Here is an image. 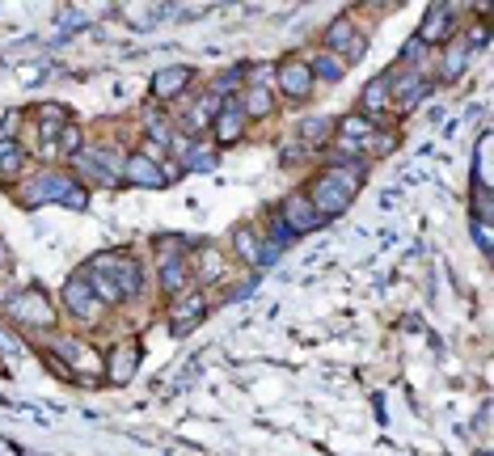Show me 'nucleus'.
<instances>
[{
	"label": "nucleus",
	"mask_w": 494,
	"mask_h": 456,
	"mask_svg": "<svg viewBox=\"0 0 494 456\" xmlns=\"http://www.w3.org/2000/svg\"><path fill=\"white\" fill-rule=\"evenodd\" d=\"M364 174H368V169H355V165H326V169H317L313 178H309V186H304V194H309V203H313L317 216H321V220L343 216V211L355 203Z\"/></svg>",
	"instance_id": "obj_1"
},
{
	"label": "nucleus",
	"mask_w": 494,
	"mask_h": 456,
	"mask_svg": "<svg viewBox=\"0 0 494 456\" xmlns=\"http://www.w3.org/2000/svg\"><path fill=\"white\" fill-rule=\"evenodd\" d=\"M0 313H4V321L17 326V330H55V321H59V308H55L51 296L42 288L9 291V296L0 300Z\"/></svg>",
	"instance_id": "obj_2"
},
{
	"label": "nucleus",
	"mask_w": 494,
	"mask_h": 456,
	"mask_svg": "<svg viewBox=\"0 0 494 456\" xmlns=\"http://www.w3.org/2000/svg\"><path fill=\"white\" fill-rule=\"evenodd\" d=\"M85 271H94V275H106L114 288L123 291V300H139L144 288H148V279H144V266H139L136 254H123V249H102L94 254Z\"/></svg>",
	"instance_id": "obj_3"
},
{
	"label": "nucleus",
	"mask_w": 494,
	"mask_h": 456,
	"mask_svg": "<svg viewBox=\"0 0 494 456\" xmlns=\"http://www.w3.org/2000/svg\"><path fill=\"white\" fill-rule=\"evenodd\" d=\"M72 186H76V178H72L68 169L47 165V169H39V174H30L22 186H13V203L26 211L47 208V203H64Z\"/></svg>",
	"instance_id": "obj_4"
},
{
	"label": "nucleus",
	"mask_w": 494,
	"mask_h": 456,
	"mask_svg": "<svg viewBox=\"0 0 494 456\" xmlns=\"http://www.w3.org/2000/svg\"><path fill=\"white\" fill-rule=\"evenodd\" d=\"M229 254H233L241 266H249V271H262V266H271L274 258H279V246H271V241L262 237L258 224L246 220L229 233Z\"/></svg>",
	"instance_id": "obj_5"
},
{
	"label": "nucleus",
	"mask_w": 494,
	"mask_h": 456,
	"mask_svg": "<svg viewBox=\"0 0 494 456\" xmlns=\"http://www.w3.org/2000/svg\"><path fill=\"white\" fill-rule=\"evenodd\" d=\"M317 89L313 72L304 64V56H283L271 68V94H279L283 102H309Z\"/></svg>",
	"instance_id": "obj_6"
},
{
	"label": "nucleus",
	"mask_w": 494,
	"mask_h": 456,
	"mask_svg": "<svg viewBox=\"0 0 494 456\" xmlns=\"http://www.w3.org/2000/svg\"><path fill=\"white\" fill-rule=\"evenodd\" d=\"M326 47H321V51H329V56H338L346 64V68H351V64H359V59L368 56V39H364V34H359V26H355V17L351 13H338L334 17V22H329L326 26Z\"/></svg>",
	"instance_id": "obj_7"
},
{
	"label": "nucleus",
	"mask_w": 494,
	"mask_h": 456,
	"mask_svg": "<svg viewBox=\"0 0 494 456\" xmlns=\"http://www.w3.org/2000/svg\"><path fill=\"white\" fill-rule=\"evenodd\" d=\"M59 304H64V308H68V317H76L81 326H97V321L106 317V308H102V300L94 296L85 271H76V275L64 279V288H59Z\"/></svg>",
	"instance_id": "obj_8"
},
{
	"label": "nucleus",
	"mask_w": 494,
	"mask_h": 456,
	"mask_svg": "<svg viewBox=\"0 0 494 456\" xmlns=\"http://www.w3.org/2000/svg\"><path fill=\"white\" fill-rule=\"evenodd\" d=\"M431 76L427 72H410V68H401L398 76L389 72V94H393V111L401 114H414L418 106H423L427 97H431Z\"/></svg>",
	"instance_id": "obj_9"
},
{
	"label": "nucleus",
	"mask_w": 494,
	"mask_h": 456,
	"mask_svg": "<svg viewBox=\"0 0 494 456\" xmlns=\"http://www.w3.org/2000/svg\"><path fill=\"white\" fill-rule=\"evenodd\" d=\"M274 216H279V224L292 233V241H296V237L317 233V228H326V220L313 211V203H309V194H304V191H292L288 199L279 203V211H274Z\"/></svg>",
	"instance_id": "obj_10"
},
{
	"label": "nucleus",
	"mask_w": 494,
	"mask_h": 456,
	"mask_svg": "<svg viewBox=\"0 0 494 456\" xmlns=\"http://www.w3.org/2000/svg\"><path fill=\"white\" fill-rule=\"evenodd\" d=\"M461 4H453V0H439V4H431L423 13V26L414 30L418 39L427 42V47H444V42H453V30H456V22H461Z\"/></svg>",
	"instance_id": "obj_11"
},
{
	"label": "nucleus",
	"mask_w": 494,
	"mask_h": 456,
	"mask_svg": "<svg viewBox=\"0 0 494 456\" xmlns=\"http://www.w3.org/2000/svg\"><path fill=\"white\" fill-rule=\"evenodd\" d=\"M51 355L59 363H68V372L81 380V376H102V351L89 343H81V338H59V343L51 346Z\"/></svg>",
	"instance_id": "obj_12"
},
{
	"label": "nucleus",
	"mask_w": 494,
	"mask_h": 456,
	"mask_svg": "<svg viewBox=\"0 0 494 456\" xmlns=\"http://www.w3.org/2000/svg\"><path fill=\"white\" fill-rule=\"evenodd\" d=\"M139 368V343L136 338H119L114 346H106V355H102V376H106L110 385H127Z\"/></svg>",
	"instance_id": "obj_13"
},
{
	"label": "nucleus",
	"mask_w": 494,
	"mask_h": 456,
	"mask_svg": "<svg viewBox=\"0 0 494 456\" xmlns=\"http://www.w3.org/2000/svg\"><path fill=\"white\" fill-rule=\"evenodd\" d=\"M207 131H211L216 144H237V139H246L249 119H246V111H241V102H237V97H224V106H220V114L211 119Z\"/></svg>",
	"instance_id": "obj_14"
},
{
	"label": "nucleus",
	"mask_w": 494,
	"mask_h": 456,
	"mask_svg": "<svg viewBox=\"0 0 494 456\" xmlns=\"http://www.w3.org/2000/svg\"><path fill=\"white\" fill-rule=\"evenodd\" d=\"M203 317H207V296H203V291L191 288V291H182V296L169 300V326H174V334L194 330Z\"/></svg>",
	"instance_id": "obj_15"
},
{
	"label": "nucleus",
	"mask_w": 494,
	"mask_h": 456,
	"mask_svg": "<svg viewBox=\"0 0 494 456\" xmlns=\"http://www.w3.org/2000/svg\"><path fill=\"white\" fill-rule=\"evenodd\" d=\"M191 85H194V68H186V64H169V68L152 72L148 94L157 97V102H178Z\"/></svg>",
	"instance_id": "obj_16"
},
{
	"label": "nucleus",
	"mask_w": 494,
	"mask_h": 456,
	"mask_svg": "<svg viewBox=\"0 0 494 456\" xmlns=\"http://www.w3.org/2000/svg\"><path fill=\"white\" fill-rule=\"evenodd\" d=\"M119 182H131V186H144V191H161L165 178H161V161H152L144 152H127L123 161V178Z\"/></svg>",
	"instance_id": "obj_17"
},
{
	"label": "nucleus",
	"mask_w": 494,
	"mask_h": 456,
	"mask_svg": "<svg viewBox=\"0 0 494 456\" xmlns=\"http://www.w3.org/2000/svg\"><path fill=\"white\" fill-rule=\"evenodd\" d=\"M157 288L174 300V296H182V291L194 288V271H191V254L186 258H174V263H161L157 266Z\"/></svg>",
	"instance_id": "obj_18"
},
{
	"label": "nucleus",
	"mask_w": 494,
	"mask_h": 456,
	"mask_svg": "<svg viewBox=\"0 0 494 456\" xmlns=\"http://www.w3.org/2000/svg\"><path fill=\"white\" fill-rule=\"evenodd\" d=\"M393 111V94H389V72H381V76H372L368 85H364V94H359V114L364 119H381V114Z\"/></svg>",
	"instance_id": "obj_19"
},
{
	"label": "nucleus",
	"mask_w": 494,
	"mask_h": 456,
	"mask_svg": "<svg viewBox=\"0 0 494 456\" xmlns=\"http://www.w3.org/2000/svg\"><path fill=\"white\" fill-rule=\"evenodd\" d=\"M191 271H194V283H220L224 271H229V254L216 246H203L191 254Z\"/></svg>",
	"instance_id": "obj_20"
},
{
	"label": "nucleus",
	"mask_w": 494,
	"mask_h": 456,
	"mask_svg": "<svg viewBox=\"0 0 494 456\" xmlns=\"http://www.w3.org/2000/svg\"><path fill=\"white\" fill-rule=\"evenodd\" d=\"M26 165H30L26 144H17V139H0V182H4V186H17V182L26 178Z\"/></svg>",
	"instance_id": "obj_21"
},
{
	"label": "nucleus",
	"mask_w": 494,
	"mask_h": 456,
	"mask_svg": "<svg viewBox=\"0 0 494 456\" xmlns=\"http://www.w3.org/2000/svg\"><path fill=\"white\" fill-rule=\"evenodd\" d=\"M220 106H224V97L211 94V89H203V94H199V106H194L191 114H182V127H186V136H191V139L203 136L207 127H211V119L220 114Z\"/></svg>",
	"instance_id": "obj_22"
},
{
	"label": "nucleus",
	"mask_w": 494,
	"mask_h": 456,
	"mask_svg": "<svg viewBox=\"0 0 494 456\" xmlns=\"http://www.w3.org/2000/svg\"><path fill=\"white\" fill-rule=\"evenodd\" d=\"M237 102H241V111H246L249 123H266V119L274 114V94L266 89V85H241Z\"/></svg>",
	"instance_id": "obj_23"
},
{
	"label": "nucleus",
	"mask_w": 494,
	"mask_h": 456,
	"mask_svg": "<svg viewBox=\"0 0 494 456\" xmlns=\"http://www.w3.org/2000/svg\"><path fill=\"white\" fill-rule=\"evenodd\" d=\"M469 56H473L469 39L465 42H444V56H439L436 76H439V81H456V76L469 68Z\"/></svg>",
	"instance_id": "obj_24"
},
{
	"label": "nucleus",
	"mask_w": 494,
	"mask_h": 456,
	"mask_svg": "<svg viewBox=\"0 0 494 456\" xmlns=\"http://www.w3.org/2000/svg\"><path fill=\"white\" fill-rule=\"evenodd\" d=\"M329 136H334V119L329 114H309L296 127V144H304V148H321V144H329Z\"/></svg>",
	"instance_id": "obj_25"
},
{
	"label": "nucleus",
	"mask_w": 494,
	"mask_h": 456,
	"mask_svg": "<svg viewBox=\"0 0 494 456\" xmlns=\"http://www.w3.org/2000/svg\"><path fill=\"white\" fill-rule=\"evenodd\" d=\"M304 64H309V72H313V81L317 85H338L346 76V64L338 56H329V51H313V56L304 59Z\"/></svg>",
	"instance_id": "obj_26"
},
{
	"label": "nucleus",
	"mask_w": 494,
	"mask_h": 456,
	"mask_svg": "<svg viewBox=\"0 0 494 456\" xmlns=\"http://www.w3.org/2000/svg\"><path fill=\"white\" fill-rule=\"evenodd\" d=\"M85 156H89V161H94L97 169H106V174H110L114 182L123 178L127 152H119V144H89V148H85Z\"/></svg>",
	"instance_id": "obj_27"
},
{
	"label": "nucleus",
	"mask_w": 494,
	"mask_h": 456,
	"mask_svg": "<svg viewBox=\"0 0 494 456\" xmlns=\"http://www.w3.org/2000/svg\"><path fill=\"white\" fill-rule=\"evenodd\" d=\"M398 68L427 72V76H431V47H427L418 34H410V39H406V47L398 51Z\"/></svg>",
	"instance_id": "obj_28"
},
{
	"label": "nucleus",
	"mask_w": 494,
	"mask_h": 456,
	"mask_svg": "<svg viewBox=\"0 0 494 456\" xmlns=\"http://www.w3.org/2000/svg\"><path fill=\"white\" fill-rule=\"evenodd\" d=\"M169 139H174V123H169V119H157V114H148V119H144V139H139V144H152V148L157 152H165V156H169Z\"/></svg>",
	"instance_id": "obj_29"
},
{
	"label": "nucleus",
	"mask_w": 494,
	"mask_h": 456,
	"mask_svg": "<svg viewBox=\"0 0 494 456\" xmlns=\"http://www.w3.org/2000/svg\"><path fill=\"white\" fill-rule=\"evenodd\" d=\"M85 279H89V288H94V296L102 300V308H119V304H127L123 300V291L114 288L106 275H94V271H85Z\"/></svg>",
	"instance_id": "obj_30"
},
{
	"label": "nucleus",
	"mask_w": 494,
	"mask_h": 456,
	"mask_svg": "<svg viewBox=\"0 0 494 456\" xmlns=\"http://www.w3.org/2000/svg\"><path fill=\"white\" fill-rule=\"evenodd\" d=\"M473 186H490V131H481L473 148Z\"/></svg>",
	"instance_id": "obj_31"
},
{
	"label": "nucleus",
	"mask_w": 494,
	"mask_h": 456,
	"mask_svg": "<svg viewBox=\"0 0 494 456\" xmlns=\"http://www.w3.org/2000/svg\"><path fill=\"white\" fill-rule=\"evenodd\" d=\"M55 148L64 152V156H81L85 152V127H76V123H64L59 127V136H55Z\"/></svg>",
	"instance_id": "obj_32"
},
{
	"label": "nucleus",
	"mask_w": 494,
	"mask_h": 456,
	"mask_svg": "<svg viewBox=\"0 0 494 456\" xmlns=\"http://www.w3.org/2000/svg\"><path fill=\"white\" fill-rule=\"evenodd\" d=\"M191 254V241L178 233H169V237H157V266L161 263H174V258H186Z\"/></svg>",
	"instance_id": "obj_33"
},
{
	"label": "nucleus",
	"mask_w": 494,
	"mask_h": 456,
	"mask_svg": "<svg viewBox=\"0 0 494 456\" xmlns=\"http://www.w3.org/2000/svg\"><path fill=\"white\" fill-rule=\"evenodd\" d=\"M30 119H34V123H47V127H64V123H72V111L59 106V102H42V106L30 111Z\"/></svg>",
	"instance_id": "obj_34"
},
{
	"label": "nucleus",
	"mask_w": 494,
	"mask_h": 456,
	"mask_svg": "<svg viewBox=\"0 0 494 456\" xmlns=\"http://www.w3.org/2000/svg\"><path fill=\"white\" fill-rule=\"evenodd\" d=\"M469 203H473V220H481V224H490V220H494L490 186H469Z\"/></svg>",
	"instance_id": "obj_35"
},
{
	"label": "nucleus",
	"mask_w": 494,
	"mask_h": 456,
	"mask_svg": "<svg viewBox=\"0 0 494 456\" xmlns=\"http://www.w3.org/2000/svg\"><path fill=\"white\" fill-rule=\"evenodd\" d=\"M364 148H368L372 156H389V152L398 148V136H393V131H381V127H376V131H372V139L364 144Z\"/></svg>",
	"instance_id": "obj_36"
},
{
	"label": "nucleus",
	"mask_w": 494,
	"mask_h": 456,
	"mask_svg": "<svg viewBox=\"0 0 494 456\" xmlns=\"http://www.w3.org/2000/svg\"><path fill=\"white\" fill-rule=\"evenodd\" d=\"M59 208H68V211H85V208H89V186H81V182H76V186H72V191H68V199H64Z\"/></svg>",
	"instance_id": "obj_37"
},
{
	"label": "nucleus",
	"mask_w": 494,
	"mask_h": 456,
	"mask_svg": "<svg viewBox=\"0 0 494 456\" xmlns=\"http://www.w3.org/2000/svg\"><path fill=\"white\" fill-rule=\"evenodd\" d=\"M469 233H473V241H478V249H481V254H490V249H494L490 224H481V220H469Z\"/></svg>",
	"instance_id": "obj_38"
},
{
	"label": "nucleus",
	"mask_w": 494,
	"mask_h": 456,
	"mask_svg": "<svg viewBox=\"0 0 494 456\" xmlns=\"http://www.w3.org/2000/svg\"><path fill=\"white\" fill-rule=\"evenodd\" d=\"M182 174H186V169H182L178 161H169V156H165V161H161V178H165V186H174V182H178Z\"/></svg>",
	"instance_id": "obj_39"
},
{
	"label": "nucleus",
	"mask_w": 494,
	"mask_h": 456,
	"mask_svg": "<svg viewBox=\"0 0 494 456\" xmlns=\"http://www.w3.org/2000/svg\"><path fill=\"white\" fill-rule=\"evenodd\" d=\"M304 156H309V148H304V144H296V139H292L288 148H283V165H296V161H304Z\"/></svg>",
	"instance_id": "obj_40"
},
{
	"label": "nucleus",
	"mask_w": 494,
	"mask_h": 456,
	"mask_svg": "<svg viewBox=\"0 0 494 456\" xmlns=\"http://www.w3.org/2000/svg\"><path fill=\"white\" fill-rule=\"evenodd\" d=\"M9 266H13V254H9V246L0 241V275H9Z\"/></svg>",
	"instance_id": "obj_41"
},
{
	"label": "nucleus",
	"mask_w": 494,
	"mask_h": 456,
	"mask_svg": "<svg viewBox=\"0 0 494 456\" xmlns=\"http://www.w3.org/2000/svg\"><path fill=\"white\" fill-rule=\"evenodd\" d=\"M22 456H39V452H22Z\"/></svg>",
	"instance_id": "obj_42"
}]
</instances>
